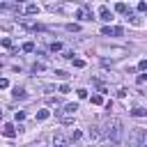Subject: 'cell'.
I'll return each mask as SVG.
<instances>
[{
  "instance_id": "6da1fadb",
  "label": "cell",
  "mask_w": 147,
  "mask_h": 147,
  "mask_svg": "<svg viewBox=\"0 0 147 147\" xmlns=\"http://www.w3.org/2000/svg\"><path fill=\"white\" fill-rule=\"evenodd\" d=\"M110 138L113 142H119V136H122V122L119 119H113V122H108L106 124V129L101 131V138Z\"/></svg>"
},
{
  "instance_id": "7a4b0ae2",
  "label": "cell",
  "mask_w": 147,
  "mask_h": 147,
  "mask_svg": "<svg viewBox=\"0 0 147 147\" xmlns=\"http://www.w3.org/2000/svg\"><path fill=\"white\" fill-rule=\"evenodd\" d=\"M76 110H78V103H67V106H64V110H60V113H57V119H60L62 124H71V122H74Z\"/></svg>"
},
{
  "instance_id": "3957f363",
  "label": "cell",
  "mask_w": 147,
  "mask_h": 147,
  "mask_svg": "<svg viewBox=\"0 0 147 147\" xmlns=\"http://www.w3.org/2000/svg\"><path fill=\"white\" fill-rule=\"evenodd\" d=\"M101 32H103V34H115V37H122V34H124V30H122V28H110V25H106Z\"/></svg>"
},
{
  "instance_id": "277c9868",
  "label": "cell",
  "mask_w": 147,
  "mask_h": 147,
  "mask_svg": "<svg viewBox=\"0 0 147 147\" xmlns=\"http://www.w3.org/2000/svg\"><path fill=\"white\" fill-rule=\"evenodd\" d=\"M69 140H71V138H67V136H64L62 131H57V133L53 136V142H55V145H67Z\"/></svg>"
},
{
  "instance_id": "5b68a950",
  "label": "cell",
  "mask_w": 147,
  "mask_h": 147,
  "mask_svg": "<svg viewBox=\"0 0 147 147\" xmlns=\"http://www.w3.org/2000/svg\"><path fill=\"white\" fill-rule=\"evenodd\" d=\"M2 136H5V138H14V136H16L14 124H5V126H2Z\"/></svg>"
},
{
  "instance_id": "8992f818",
  "label": "cell",
  "mask_w": 147,
  "mask_h": 147,
  "mask_svg": "<svg viewBox=\"0 0 147 147\" xmlns=\"http://www.w3.org/2000/svg\"><path fill=\"white\" fill-rule=\"evenodd\" d=\"M99 16H101L103 21H110V18H113V14H110L108 7H101V9H99Z\"/></svg>"
},
{
  "instance_id": "52a82bcc",
  "label": "cell",
  "mask_w": 147,
  "mask_h": 147,
  "mask_svg": "<svg viewBox=\"0 0 147 147\" xmlns=\"http://www.w3.org/2000/svg\"><path fill=\"white\" fill-rule=\"evenodd\" d=\"M48 117H51V110H39L37 113V122H46Z\"/></svg>"
},
{
  "instance_id": "ba28073f",
  "label": "cell",
  "mask_w": 147,
  "mask_h": 147,
  "mask_svg": "<svg viewBox=\"0 0 147 147\" xmlns=\"http://www.w3.org/2000/svg\"><path fill=\"white\" fill-rule=\"evenodd\" d=\"M14 99H25V90L23 87H14Z\"/></svg>"
},
{
  "instance_id": "9c48e42d",
  "label": "cell",
  "mask_w": 147,
  "mask_h": 147,
  "mask_svg": "<svg viewBox=\"0 0 147 147\" xmlns=\"http://www.w3.org/2000/svg\"><path fill=\"white\" fill-rule=\"evenodd\" d=\"M90 138H92V140H99V138H101V131H99L96 126H92V129H90Z\"/></svg>"
},
{
  "instance_id": "30bf717a",
  "label": "cell",
  "mask_w": 147,
  "mask_h": 147,
  "mask_svg": "<svg viewBox=\"0 0 147 147\" xmlns=\"http://www.w3.org/2000/svg\"><path fill=\"white\" fill-rule=\"evenodd\" d=\"M145 115H147L145 108H133V117H145Z\"/></svg>"
},
{
  "instance_id": "8fae6325",
  "label": "cell",
  "mask_w": 147,
  "mask_h": 147,
  "mask_svg": "<svg viewBox=\"0 0 147 147\" xmlns=\"http://www.w3.org/2000/svg\"><path fill=\"white\" fill-rule=\"evenodd\" d=\"M115 11H119V14H126V5H124V2H117V5H115Z\"/></svg>"
},
{
  "instance_id": "7c38bea8",
  "label": "cell",
  "mask_w": 147,
  "mask_h": 147,
  "mask_svg": "<svg viewBox=\"0 0 147 147\" xmlns=\"http://www.w3.org/2000/svg\"><path fill=\"white\" fill-rule=\"evenodd\" d=\"M37 11H39L37 5H28V7H25V14H37Z\"/></svg>"
},
{
  "instance_id": "4fadbf2b",
  "label": "cell",
  "mask_w": 147,
  "mask_h": 147,
  "mask_svg": "<svg viewBox=\"0 0 147 147\" xmlns=\"http://www.w3.org/2000/svg\"><path fill=\"white\" fill-rule=\"evenodd\" d=\"M0 44H2L5 48H11V39H9V37H2V39H0Z\"/></svg>"
},
{
  "instance_id": "5bb4252c",
  "label": "cell",
  "mask_w": 147,
  "mask_h": 147,
  "mask_svg": "<svg viewBox=\"0 0 147 147\" xmlns=\"http://www.w3.org/2000/svg\"><path fill=\"white\" fill-rule=\"evenodd\" d=\"M23 51H25V53H32V51H34V44H32V41L23 44Z\"/></svg>"
},
{
  "instance_id": "9a60e30c",
  "label": "cell",
  "mask_w": 147,
  "mask_h": 147,
  "mask_svg": "<svg viewBox=\"0 0 147 147\" xmlns=\"http://www.w3.org/2000/svg\"><path fill=\"white\" fill-rule=\"evenodd\" d=\"M44 69H46V67H44L41 62H34V67H32V71H34V74H37V71H44Z\"/></svg>"
},
{
  "instance_id": "2e32d148",
  "label": "cell",
  "mask_w": 147,
  "mask_h": 147,
  "mask_svg": "<svg viewBox=\"0 0 147 147\" xmlns=\"http://www.w3.org/2000/svg\"><path fill=\"white\" fill-rule=\"evenodd\" d=\"M14 117H16V122H23V119H25V113H23V110H16Z\"/></svg>"
},
{
  "instance_id": "e0dca14e",
  "label": "cell",
  "mask_w": 147,
  "mask_h": 147,
  "mask_svg": "<svg viewBox=\"0 0 147 147\" xmlns=\"http://www.w3.org/2000/svg\"><path fill=\"white\" fill-rule=\"evenodd\" d=\"M129 21H131V23H133V25H142V21H140V18H138V16H129Z\"/></svg>"
},
{
  "instance_id": "ac0fdd59",
  "label": "cell",
  "mask_w": 147,
  "mask_h": 147,
  "mask_svg": "<svg viewBox=\"0 0 147 147\" xmlns=\"http://www.w3.org/2000/svg\"><path fill=\"white\" fill-rule=\"evenodd\" d=\"M60 48H62V44H60V41H53V44H51V51H53V53H55V51H60Z\"/></svg>"
},
{
  "instance_id": "d6986e66",
  "label": "cell",
  "mask_w": 147,
  "mask_h": 147,
  "mask_svg": "<svg viewBox=\"0 0 147 147\" xmlns=\"http://www.w3.org/2000/svg\"><path fill=\"white\" fill-rule=\"evenodd\" d=\"M92 103H96V106H99V103H103V99H101V94H94V96H92Z\"/></svg>"
},
{
  "instance_id": "ffe728a7",
  "label": "cell",
  "mask_w": 147,
  "mask_h": 147,
  "mask_svg": "<svg viewBox=\"0 0 147 147\" xmlns=\"http://www.w3.org/2000/svg\"><path fill=\"white\" fill-rule=\"evenodd\" d=\"M74 67H76V69H83L85 62H83V60H74Z\"/></svg>"
},
{
  "instance_id": "44dd1931",
  "label": "cell",
  "mask_w": 147,
  "mask_h": 147,
  "mask_svg": "<svg viewBox=\"0 0 147 147\" xmlns=\"http://www.w3.org/2000/svg\"><path fill=\"white\" fill-rule=\"evenodd\" d=\"M55 76H57V78H67L69 74H67V71H62V69H57V71H55Z\"/></svg>"
},
{
  "instance_id": "7402d4cb",
  "label": "cell",
  "mask_w": 147,
  "mask_h": 147,
  "mask_svg": "<svg viewBox=\"0 0 147 147\" xmlns=\"http://www.w3.org/2000/svg\"><path fill=\"white\" fill-rule=\"evenodd\" d=\"M5 87H9V80L7 78H0V90H5Z\"/></svg>"
},
{
  "instance_id": "603a6c76",
  "label": "cell",
  "mask_w": 147,
  "mask_h": 147,
  "mask_svg": "<svg viewBox=\"0 0 147 147\" xmlns=\"http://www.w3.org/2000/svg\"><path fill=\"white\" fill-rule=\"evenodd\" d=\"M138 69H140V71H145V69H147V60H140V64H138Z\"/></svg>"
},
{
  "instance_id": "cb8c5ba5",
  "label": "cell",
  "mask_w": 147,
  "mask_h": 147,
  "mask_svg": "<svg viewBox=\"0 0 147 147\" xmlns=\"http://www.w3.org/2000/svg\"><path fill=\"white\" fill-rule=\"evenodd\" d=\"M85 96H87V90L80 87V90H78V99H85Z\"/></svg>"
},
{
  "instance_id": "d4e9b609",
  "label": "cell",
  "mask_w": 147,
  "mask_h": 147,
  "mask_svg": "<svg viewBox=\"0 0 147 147\" xmlns=\"http://www.w3.org/2000/svg\"><path fill=\"white\" fill-rule=\"evenodd\" d=\"M126 94H129V90H124V87H122V90H119V92H117V96H119V99H124V96H126Z\"/></svg>"
},
{
  "instance_id": "484cf974",
  "label": "cell",
  "mask_w": 147,
  "mask_h": 147,
  "mask_svg": "<svg viewBox=\"0 0 147 147\" xmlns=\"http://www.w3.org/2000/svg\"><path fill=\"white\" fill-rule=\"evenodd\" d=\"M9 9H11V7H9L7 2H0V11H9Z\"/></svg>"
},
{
  "instance_id": "4316f807",
  "label": "cell",
  "mask_w": 147,
  "mask_h": 147,
  "mask_svg": "<svg viewBox=\"0 0 147 147\" xmlns=\"http://www.w3.org/2000/svg\"><path fill=\"white\" fill-rule=\"evenodd\" d=\"M145 9H147V5H145V2L140 0V2H138V11H145Z\"/></svg>"
},
{
  "instance_id": "83f0119b",
  "label": "cell",
  "mask_w": 147,
  "mask_h": 147,
  "mask_svg": "<svg viewBox=\"0 0 147 147\" xmlns=\"http://www.w3.org/2000/svg\"><path fill=\"white\" fill-rule=\"evenodd\" d=\"M145 80H147V76H145V74H140V76H138V85H142Z\"/></svg>"
},
{
  "instance_id": "f1b7e54d",
  "label": "cell",
  "mask_w": 147,
  "mask_h": 147,
  "mask_svg": "<svg viewBox=\"0 0 147 147\" xmlns=\"http://www.w3.org/2000/svg\"><path fill=\"white\" fill-rule=\"evenodd\" d=\"M2 115H5V113H2V108H0V119H2Z\"/></svg>"
},
{
  "instance_id": "f546056e",
  "label": "cell",
  "mask_w": 147,
  "mask_h": 147,
  "mask_svg": "<svg viewBox=\"0 0 147 147\" xmlns=\"http://www.w3.org/2000/svg\"><path fill=\"white\" fill-rule=\"evenodd\" d=\"M11 2H23V0H11Z\"/></svg>"
}]
</instances>
